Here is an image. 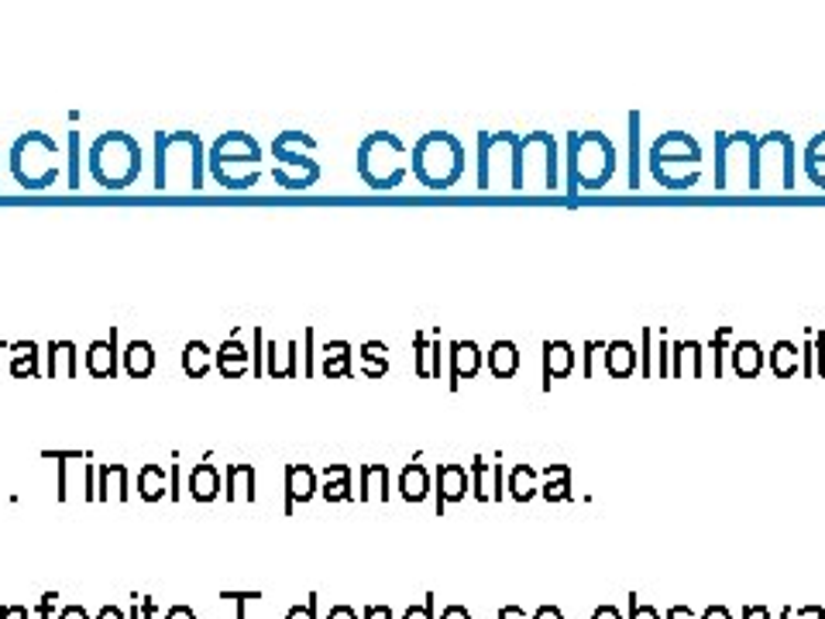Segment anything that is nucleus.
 Wrapping results in <instances>:
<instances>
[{
    "label": "nucleus",
    "mask_w": 825,
    "mask_h": 619,
    "mask_svg": "<svg viewBox=\"0 0 825 619\" xmlns=\"http://www.w3.org/2000/svg\"><path fill=\"white\" fill-rule=\"evenodd\" d=\"M207 183V145L196 131H155V193L186 196Z\"/></svg>",
    "instance_id": "f257e3e1"
},
{
    "label": "nucleus",
    "mask_w": 825,
    "mask_h": 619,
    "mask_svg": "<svg viewBox=\"0 0 825 619\" xmlns=\"http://www.w3.org/2000/svg\"><path fill=\"white\" fill-rule=\"evenodd\" d=\"M619 165V152L603 131H567V193L603 189L612 183Z\"/></svg>",
    "instance_id": "f03ea898"
},
{
    "label": "nucleus",
    "mask_w": 825,
    "mask_h": 619,
    "mask_svg": "<svg viewBox=\"0 0 825 619\" xmlns=\"http://www.w3.org/2000/svg\"><path fill=\"white\" fill-rule=\"evenodd\" d=\"M87 169L100 189L121 193L131 189L141 176V145L128 131H104L94 138L87 152Z\"/></svg>",
    "instance_id": "7ed1b4c3"
},
{
    "label": "nucleus",
    "mask_w": 825,
    "mask_h": 619,
    "mask_svg": "<svg viewBox=\"0 0 825 619\" xmlns=\"http://www.w3.org/2000/svg\"><path fill=\"white\" fill-rule=\"evenodd\" d=\"M413 176L426 189H454L465 176V145L451 131H426L413 145Z\"/></svg>",
    "instance_id": "20e7f679"
},
{
    "label": "nucleus",
    "mask_w": 825,
    "mask_h": 619,
    "mask_svg": "<svg viewBox=\"0 0 825 619\" xmlns=\"http://www.w3.org/2000/svg\"><path fill=\"white\" fill-rule=\"evenodd\" d=\"M11 176L21 189L42 193L59 183V142L48 131H24L11 145Z\"/></svg>",
    "instance_id": "39448f33"
},
{
    "label": "nucleus",
    "mask_w": 825,
    "mask_h": 619,
    "mask_svg": "<svg viewBox=\"0 0 825 619\" xmlns=\"http://www.w3.org/2000/svg\"><path fill=\"white\" fill-rule=\"evenodd\" d=\"M358 176L368 189H400L403 180L410 176V162H406V145L395 138L392 131H372L361 138L358 159H355Z\"/></svg>",
    "instance_id": "423d86ee"
},
{
    "label": "nucleus",
    "mask_w": 825,
    "mask_h": 619,
    "mask_svg": "<svg viewBox=\"0 0 825 619\" xmlns=\"http://www.w3.org/2000/svg\"><path fill=\"white\" fill-rule=\"evenodd\" d=\"M235 169H245V173H262V145L254 142L248 131H224L217 142L207 149V173L214 176L217 186L231 189V193H245L251 189L248 183L238 180Z\"/></svg>",
    "instance_id": "0eeeda50"
},
{
    "label": "nucleus",
    "mask_w": 825,
    "mask_h": 619,
    "mask_svg": "<svg viewBox=\"0 0 825 619\" xmlns=\"http://www.w3.org/2000/svg\"><path fill=\"white\" fill-rule=\"evenodd\" d=\"M647 165H650V176L658 180L664 173H671V165H702V145L688 131H664L658 142L650 145L647 152Z\"/></svg>",
    "instance_id": "6e6552de"
},
{
    "label": "nucleus",
    "mask_w": 825,
    "mask_h": 619,
    "mask_svg": "<svg viewBox=\"0 0 825 619\" xmlns=\"http://www.w3.org/2000/svg\"><path fill=\"white\" fill-rule=\"evenodd\" d=\"M303 149H317V142H313V134H306V131H279L275 142H272L275 165L293 169V173H321L317 159H310Z\"/></svg>",
    "instance_id": "1a4fd4ad"
},
{
    "label": "nucleus",
    "mask_w": 825,
    "mask_h": 619,
    "mask_svg": "<svg viewBox=\"0 0 825 619\" xmlns=\"http://www.w3.org/2000/svg\"><path fill=\"white\" fill-rule=\"evenodd\" d=\"M471 489V471L462 461H444L437 465L434 478V492H437V513H444V506L462 502Z\"/></svg>",
    "instance_id": "9d476101"
},
{
    "label": "nucleus",
    "mask_w": 825,
    "mask_h": 619,
    "mask_svg": "<svg viewBox=\"0 0 825 619\" xmlns=\"http://www.w3.org/2000/svg\"><path fill=\"white\" fill-rule=\"evenodd\" d=\"M121 365V351H118V327H110V337H97L90 341L87 355H83V369H87L94 379H113Z\"/></svg>",
    "instance_id": "9b49d317"
},
{
    "label": "nucleus",
    "mask_w": 825,
    "mask_h": 619,
    "mask_svg": "<svg viewBox=\"0 0 825 619\" xmlns=\"http://www.w3.org/2000/svg\"><path fill=\"white\" fill-rule=\"evenodd\" d=\"M451 379L447 385L458 389L462 379H475L481 372V365H486V351H481L475 341H451Z\"/></svg>",
    "instance_id": "f8f14e48"
},
{
    "label": "nucleus",
    "mask_w": 825,
    "mask_h": 619,
    "mask_svg": "<svg viewBox=\"0 0 825 619\" xmlns=\"http://www.w3.org/2000/svg\"><path fill=\"white\" fill-rule=\"evenodd\" d=\"M265 376L300 379V341H269L265 337Z\"/></svg>",
    "instance_id": "ddd939ff"
},
{
    "label": "nucleus",
    "mask_w": 825,
    "mask_h": 619,
    "mask_svg": "<svg viewBox=\"0 0 825 619\" xmlns=\"http://www.w3.org/2000/svg\"><path fill=\"white\" fill-rule=\"evenodd\" d=\"M131 468L124 461H100L97 465V499L104 502H124L131 496Z\"/></svg>",
    "instance_id": "4468645a"
},
{
    "label": "nucleus",
    "mask_w": 825,
    "mask_h": 619,
    "mask_svg": "<svg viewBox=\"0 0 825 619\" xmlns=\"http://www.w3.org/2000/svg\"><path fill=\"white\" fill-rule=\"evenodd\" d=\"M413 369L420 379H441V330L413 334Z\"/></svg>",
    "instance_id": "2eb2a0df"
},
{
    "label": "nucleus",
    "mask_w": 825,
    "mask_h": 619,
    "mask_svg": "<svg viewBox=\"0 0 825 619\" xmlns=\"http://www.w3.org/2000/svg\"><path fill=\"white\" fill-rule=\"evenodd\" d=\"M282 489H286V510H293L296 502H310L313 496L321 492L317 471H313L306 461H290L286 465V482H282Z\"/></svg>",
    "instance_id": "dca6fc26"
},
{
    "label": "nucleus",
    "mask_w": 825,
    "mask_h": 619,
    "mask_svg": "<svg viewBox=\"0 0 825 619\" xmlns=\"http://www.w3.org/2000/svg\"><path fill=\"white\" fill-rule=\"evenodd\" d=\"M471 492L478 502H492L502 499V461H489V458H475L471 461Z\"/></svg>",
    "instance_id": "f3484780"
},
{
    "label": "nucleus",
    "mask_w": 825,
    "mask_h": 619,
    "mask_svg": "<svg viewBox=\"0 0 825 619\" xmlns=\"http://www.w3.org/2000/svg\"><path fill=\"white\" fill-rule=\"evenodd\" d=\"M217 369H220L224 379H241V376L251 372V351H248V345L241 341V330H235V334L220 345V351H217Z\"/></svg>",
    "instance_id": "a211bd4d"
},
{
    "label": "nucleus",
    "mask_w": 825,
    "mask_h": 619,
    "mask_svg": "<svg viewBox=\"0 0 825 619\" xmlns=\"http://www.w3.org/2000/svg\"><path fill=\"white\" fill-rule=\"evenodd\" d=\"M254 486H259V475H254V465L235 461L224 468V496L227 502H254Z\"/></svg>",
    "instance_id": "6ab92c4d"
},
{
    "label": "nucleus",
    "mask_w": 825,
    "mask_h": 619,
    "mask_svg": "<svg viewBox=\"0 0 825 619\" xmlns=\"http://www.w3.org/2000/svg\"><path fill=\"white\" fill-rule=\"evenodd\" d=\"M45 358H48L45 361L48 379H76L79 376V351L69 337H63V341H48Z\"/></svg>",
    "instance_id": "aec40b11"
},
{
    "label": "nucleus",
    "mask_w": 825,
    "mask_h": 619,
    "mask_svg": "<svg viewBox=\"0 0 825 619\" xmlns=\"http://www.w3.org/2000/svg\"><path fill=\"white\" fill-rule=\"evenodd\" d=\"M575 372V348L572 341H544V389H551L554 379H567Z\"/></svg>",
    "instance_id": "412c9836"
},
{
    "label": "nucleus",
    "mask_w": 825,
    "mask_h": 619,
    "mask_svg": "<svg viewBox=\"0 0 825 619\" xmlns=\"http://www.w3.org/2000/svg\"><path fill=\"white\" fill-rule=\"evenodd\" d=\"M358 482H361V499L365 502H386L392 489V475L386 461H365L358 468Z\"/></svg>",
    "instance_id": "4be33fe9"
},
{
    "label": "nucleus",
    "mask_w": 825,
    "mask_h": 619,
    "mask_svg": "<svg viewBox=\"0 0 825 619\" xmlns=\"http://www.w3.org/2000/svg\"><path fill=\"white\" fill-rule=\"evenodd\" d=\"M640 369V351L633 348V341L626 337H616V341L606 345V376L612 379H630Z\"/></svg>",
    "instance_id": "5701e85b"
},
{
    "label": "nucleus",
    "mask_w": 825,
    "mask_h": 619,
    "mask_svg": "<svg viewBox=\"0 0 825 619\" xmlns=\"http://www.w3.org/2000/svg\"><path fill=\"white\" fill-rule=\"evenodd\" d=\"M186 492L196 502H214L220 496V468L207 458L200 465H193V471L186 475Z\"/></svg>",
    "instance_id": "b1692460"
},
{
    "label": "nucleus",
    "mask_w": 825,
    "mask_h": 619,
    "mask_svg": "<svg viewBox=\"0 0 825 619\" xmlns=\"http://www.w3.org/2000/svg\"><path fill=\"white\" fill-rule=\"evenodd\" d=\"M121 361H124L128 379H149L155 372V348H152V341H145V337H134V341L121 351Z\"/></svg>",
    "instance_id": "393cba45"
},
{
    "label": "nucleus",
    "mask_w": 825,
    "mask_h": 619,
    "mask_svg": "<svg viewBox=\"0 0 825 619\" xmlns=\"http://www.w3.org/2000/svg\"><path fill=\"white\" fill-rule=\"evenodd\" d=\"M732 372L739 376V379H757L760 372H763V348H760V341H753V337H743V341H736L732 345Z\"/></svg>",
    "instance_id": "a878e982"
},
{
    "label": "nucleus",
    "mask_w": 825,
    "mask_h": 619,
    "mask_svg": "<svg viewBox=\"0 0 825 619\" xmlns=\"http://www.w3.org/2000/svg\"><path fill=\"white\" fill-rule=\"evenodd\" d=\"M486 365H489V372H492V379H513L517 372H520V348H517V341H496L489 351H486Z\"/></svg>",
    "instance_id": "bb28decb"
},
{
    "label": "nucleus",
    "mask_w": 825,
    "mask_h": 619,
    "mask_svg": "<svg viewBox=\"0 0 825 619\" xmlns=\"http://www.w3.org/2000/svg\"><path fill=\"white\" fill-rule=\"evenodd\" d=\"M540 496H544L547 502H564L572 499V468H567L564 461H551L544 471H540Z\"/></svg>",
    "instance_id": "cd10ccee"
},
{
    "label": "nucleus",
    "mask_w": 825,
    "mask_h": 619,
    "mask_svg": "<svg viewBox=\"0 0 825 619\" xmlns=\"http://www.w3.org/2000/svg\"><path fill=\"white\" fill-rule=\"evenodd\" d=\"M42 369V351L35 341H18L11 345V376L14 379H39Z\"/></svg>",
    "instance_id": "c85d7f7f"
},
{
    "label": "nucleus",
    "mask_w": 825,
    "mask_h": 619,
    "mask_svg": "<svg viewBox=\"0 0 825 619\" xmlns=\"http://www.w3.org/2000/svg\"><path fill=\"white\" fill-rule=\"evenodd\" d=\"M351 465H345V461H330L327 468H324V486H321V496L327 499V502H345V499H351Z\"/></svg>",
    "instance_id": "c756f323"
},
{
    "label": "nucleus",
    "mask_w": 825,
    "mask_h": 619,
    "mask_svg": "<svg viewBox=\"0 0 825 619\" xmlns=\"http://www.w3.org/2000/svg\"><path fill=\"white\" fill-rule=\"evenodd\" d=\"M165 489H169V468L159 465V461H145L138 468V496L145 502H159L165 499Z\"/></svg>",
    "instance_id": "7c9ffc66"
},
{
    "label": "nucleus",
    "mask_w": 825,
    "mask_h": 619,
    "mask_svg": "<svg viewBox=\"0 0 825 619\" xmlns=\"http://www.w3.org/2000/svg\"><path fill=\"white\" fill-rule=\"evenodd\" d=\"M324 361H321V376L327 379H348L351 376V341H327L324 348Z\"/></svg>",
    "instance_id": "2f4dec72"
},
{
    "label": "nucleus",
    "mask_w": 825,
    "mask_h": 619,
    "mask_svg": "<svg viewBox=\"0 0 825 619\" xmlns=\"http://www.w3.org/2000/svg\"><path fill=\"white\" fill-rule=\"evenodd\" d=\"M395 489H400V496L406 499V502H423L426 496H431V471H426L420 461H410L403 471H400V486H395Z\"/></svg>",
    "instance_id": "473e14b6"
},
{
    "label": "nucleus",
    "mask_w": 825,
    "mask_h": 619,
    "mask_svg": "<svg viewBox=\"0 0 825 619\" xmlns=\"http://www.w3.org/2000/svg\"><path fill=\"white\" fill-rule=\"evenodd\" d=\"M217 365V355L210 351V345L207 341H186V348H183V372L189 376V379H204L210 369Z\"/></svg>",
    "instance_id": "72a5a7b5"
},
{
    "label": "nucleus",
    "mask_w": 825,
    "mask_h": 619,
    "mask_svg": "<svg viewBox=\"0 0 825 619\" xmlns=\"http://www.w3.org/2000/svg\"><path fill=\"white\" fill-rule=\"evenodd\" d=\"M509 496H513L517 502H530L536 492H540V471L527 461H520L513 471H509V482H506Z\"/></svg>",
    "instance_id": "f704fd0d"
},
{
    "label": "nucleus",
    "mask_w": 825,
    "mask_h": 619,
    "mask_svg": "<svg viewBox=\"0 0 825 619\" xmlns=\"http://www.w3.org/2000/svg\"><path fill=\"white\" fill-rule=\"evenodd\" d=\"M671 355L677 358L674 369H671L674 379H685V361H692V379L705 376V345L702 341H681V345H674Z\"/></svg>",
    "instance_id": "c9c22d12"
},
{
    "label": "nucleus",
    "mask_w": 825,
    "mask_h": 619,
    "mask_svg": "<svg viewBox=\"0 0 825 619\" xmlns=\"http://www.w3.org/2000/svg\"><path fill=\"white\" fill-rule=\"evenodd\" d=\"M799 369H802V351H799V345H794V341H778V345L771 348V372H774L778 379H791Z\"/></svg>",
    "instance_id": "e433bc0d"
},
{
    "label": "nucleus",
    "mask_w": 825,
    "mask_h": 619,
    "mask_svg": "<svg viewBox=\"0 0 825 619\" xmlns=\"http://www.w3.org/2000/svg\"><path fill=\"white\" fill-rule=\"evenodd\" d=\"M358 358L365 365V376L368 379H382L389 372V345L386 341H365L358 348Z\"/></svg>",
    "instance_id": "4c0bfd02"
},
{
    "label": "nucleus",
    "mask_w": 825,
    "mask_h": 619,
    "mask_svg": "<svg viewBox=\"0 0 825 619\" xmlns=\"http://www.w3.org/2000/svg\"><path fill=\"white\" fill-rule=\"evenodd\" d=\"M630 189H640V115H630Z\"/></svg>",
    "instance_id": "58836bf2"
},
{
    "label": "nucleus",
    "mask_w": 825,
    "mask_h": 619,
    "mask_svg": "<svg viewBox=\"0 0 825 619\" xmlns=\"http://www.w3.org/2000/svg\"><path fill=\"white\" fill-rule=\"evenodd\" d=\"M317 376V330L306 327L303 330V379Z\"/></svg>",
    "instance_id": "ea45409f"
},
{
    "label": "nucleus",
    "mask_w": 825,
    "mask_h": 619,
    "mask_svg": "<svg viewBox=\"0 0 825 619\" xmlns=\"http://www.w3.org/2000/svg\"><path fill=\"white\" fill-rule=\"evenodd\" d=\"M729 337H732V327H729V324H723V327L716 330V337H713V341L705 345V351L716 358V379L723 376V348H726V341H729Z\"/></svg>",
    "instance_id": "a19ab883"
},
{
    "label": "nucleus",
    "mask_w": 825,
    "mask_h": 619,
    "mask_svg": "<svg viewBox=\"0 0 825 619\" xmlns=\"http://www.w3.org/2000/svg\"><path fill=\"white\" fill-rule=\"evenodd\" d=\"M79 169H83V155H79V131H69V189H79Z\"/></svg>",
    "instance_id": "79ce46f5"
},
{
    "label": "nucleus",
    "mask_w": 825,
    "mask_h": 619,
    "mask_svg": "<svg viewBox=\"0 0 825 619\" xmlns=\"http://www.w3.org/2000/svg\"><path fill=\"white\" fill-rule=\"evenodd\" d=\"M805 165L808 169H822L825 165V131H818L812 142H808V149H805Z\"/></svg>",
    "instance_id": "37998d69"
},
{
    "label": "nucleus",
    "mask_w": 825,
    "mask_h": 619,
    "mask_svg": "<svg viewBox=\"0 0 825 619\" xmlns=\"http://www.w3.org/2000/svg\"><path fill=\"white\" fill-rule=\"evenodd\" d=\"M640 337H643V355H640V372H643L647 379H653V327H643V330H640Z\"/></svg>",
    "instance_id": "c03bdc74"
},
{
    "label": "nucleus",
    "mask_w": 825,
    "mask_h": 619,
    "mask_svg": "<svg viewBox=\"0 0 825 619\" xmlns=\"http://www.w3.org/2000/svg\"><path fill=\"white\" fill-rule=\"evenodd\" d=\"M599 355H606V341H588L585 345V379H591L595 376V358H599Z\"/></svg>",
    "instance_id": "a18cd8bd"
},
{
    "label": "nucleus",
    "mask_w": 825,
    "mask_h": 619,
    "mask_svg": "<svg viewBox=\"0 0 825 619\" xmlns=\"http://www.w3.org/2000/svg\"><path fill=\"white\" fill-rule=\"evenodd\" d=\"M812 345H815V372L818 379H825V330L812 334Z\"/></svg>",
    "instance_id": "49530a36"
},
{
    "label": "nucleus",
    "mask_w": 825,
    "mask_h": 619,
    "mask_svg": "<svg viewBox=\"0 0 825 619\" xmlns=\"http://www.w3.org/2000/svg\"><path fill=\"white\" fill-rule=\"evenodd\" d=\"M802 372H805V376H815V345H812V341L802 348Z\"/></svg>",
    "instance_id": "de8ad7c7"
},
{
    "label": "nucleus",
    "mask_w": 825,
    "mask_h": 619,
    "mask_svg": "<svg viewBox=\"0 0 825 619\" xmlns=\"http://www.w3.org/2000/svg\"><path fill=\"white\" fill-rule=\"evenodd\" d=\"M169 619H196V616H193V612H189L186 606H176L173 612H169Z\"/></svg>",
    "instance_id": "09e8293b"
},
{
    "label": "nucleus",
    "mask_w": 825,
    "mask_h": 619,
    "mask_svg": "<svg viewBox=\"0 0 825 619\" xmlns=\"http://www.w3.org/2000/svg\"><path fill=\"white\" fill-rule=\"evenodd\" d=\"M330 619H355V612H351L348 606H337V609L330 612Z\"/></svg>",
    "instance_id": "8fccbe9b"
},
{
    "label": "nucleus",
    "mask_w": 825,
    "mask_h": 619,
    "mask_svg": "<svg viewBox=\"0 0 825 619\" xmlns=\"http://www.w3.org/2000/svg\"><path fill=\"white\" fill-rule=\"evenodd\" d=\"M444 619H468V612H465V609H458V606H451V609L444 612Z\"/></svg>",
    "instance_id": "3c124183"
},
{
    "label": "nucleus",
    "mask_w": 825,
    "mask_h": 619,
    "mask_svg": "<svg viewBox=\"0 0 825 619\" xmlns=\"http://www.w3.org/2000/svg\"><path fill=\"white\" fill-rule=\"evenodd\" d=\"M406 619H431V609H410Z\"/></svg>",
    "instance_id": "603ef678"
},
{
    "label": "nucleus",
    "mask_w": 825,
    "mask_h": 619,
    "mask_svg": "<svg viewBox=\"0 0 825 619\" xmlns=\"http://www.w3.org/2000/svg\"><path fill=\"white\" fill-rule=\"evenodd\" d=\"M290 619H313V609H310V606H306V609H293Z\"/></svg>",
    "instance_id": "864d4df0"
},
{
    "label": "nucleus",
    "mask_w": 825,
    "mask_h": 619,
    "mask_svg": "<svg viewBox=\"0 0 825 619\" xmlns=\"http://www.w3.org/2000/svg\"><path fill=\"white\" fill-rule=\"evenodd\" d=\"M536 619H561V612H557V609H540Z\"/></svg>",
    "instance_id": "5fc2aeb1"
},
{
    "label": "nucleus",
    "mask_w": 825,
    "mask_h": 619,
    "mask_svg": "<svg viewBox=\"0 0 825 619\" xmlns=\"http://www.w3.org/2000/svg\"><path fill=\"white\" fill-rule=\"evenodd\" d=\"M595 619H619V612L616 609H599V612H595Z\"/></svg>",
    "instance_id": "6e6d98bb"
},
{
    "label": "nucleus",
    "mask_w": 825,
    "mask_h": 619,
    "mask_svg": "<svg viewBox=\"0 0 825 619\" xmlns=\"http://www.w3.org/2000/svg\"><path fill=\"white\" fill-rule=\"evenodd\" d=\"M63 619H87V612H83V609H66Z\"/></svg>",
    "instance_id": "4d7b16f0"
},
{
    "label": "nucleus",
    "mask_w": 825,
    "mask_h": 619,
    "mask_svg": "<svg viewBox=\"0 0 825 619\" xmlns=\"http://www.w3.org/2000/svg\"><path fill=\"white\" fill-rule=\"evenodd\" d=\"M633 619H658V612H653V609H637Z\"/></svg>",
    "instance_id": "13d9d810"
},
{
    "label": "nucleus",
    "mask_w": 825,
    "mask_h": 619,
    "mask_svg": "<svg viewBox=\"0 0 825 619\" xmlns=\"http://www.w3.org/2000/svg\"><path fill=\"white\" fill-rule=\"evenodd\" d=\"M4 619H24V609H8Z\"/></svg>",
    "instance_id": "bf43d9fd"
},
{
    "label": "nucleus",
    "mask_w": 825,
    "mask_h": 619,
    "mask_svg": "<svg viewBox=\"0 0 825 619\" xmlns=\"http://www.w3.org/2000/svg\"><path fill=\"white\" fill-rule=\"evenodd\" d=\"M502 619H523L520 609H502Z\"/></svg>",
    "instance_id": "052dcab7"
},
{
    "label": "nucleus",
    "mask_w": 825,
    "mask_h": 619,
    "mask_svg": "<svg viewBox=\"0 0 825 619\" xmlns=\"http://www.w3.org/2000/svg\"><path fill=\"white\" fill-rule=\"evenodd\" d=\"M100 619H121V612H118V609H104Z\"/></svg>",
    "instance_id": "680f3d73"
},
{
    "label": "nucleus",
    "mask_w": 825,
    "mask_h": 619,
    "mask_svg": "<svg viewBox=\"0 0 825 619\" xmlns=\"http://www.w3.org/2000/svg\"><path fill=\"white\" fill-rule=\"evenodd\" d=\"M705 619H729V616H726V612H723V609H713V612H708V616H705Z\"/></svg>",
    "instance_id": "e2e57ef3"
},
{
    "label": "nucleus",
    "mask_w": 825,
    "mask_h": 619,
    "mask_svg": "<svg viewBox=\"0 0 825 619\" xmlns=\"http://www.w3.org/2000/svg\"><path fill=\"white\" fill-rule=\"evenodd\" d=\"M805 616H808V619H818V609H808Z\"/></svg>",
    "instance_id": "0e129e2a"
}]
</instances>
